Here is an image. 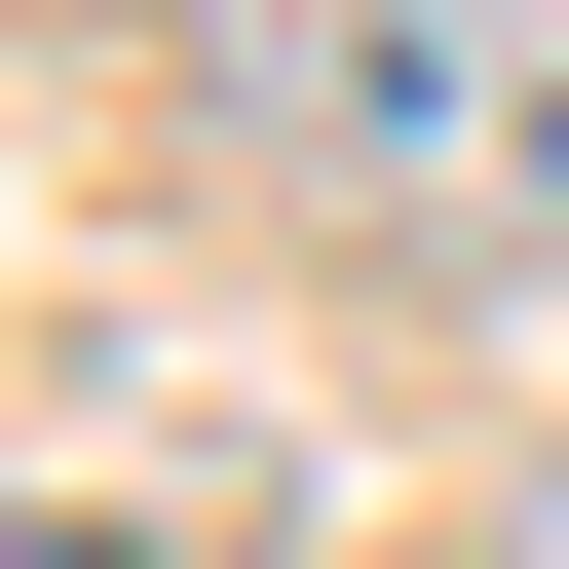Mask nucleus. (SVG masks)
<instances>
[{
  "label": "nucleus",
  "mask_w": 569,
  "mask_h": 569,
  "mask_svg": "<svg viewBox=\"0 0 569 569\" xmlns=\"http://www.w3.org/2000/svg\"><path fill=\"white\" fill-rule=\"evenodd\" d=\"M569 114V0H190V152L266 190H456Z\"/></svg>",
  "instance_id": "obj_1"
},
{
  "label": "nucleus",
  "mask_w": 569,
  "mask_h": 569,
  "mask_svg": "<svg viewBox=\"0 0 569 569\" xmlns=\"http://www.w3.org/2000/svg\"><path fill=\"white\" fill-rule=\"evenodd\" d=\"M0 569H152V531H77V493H0Z\"/></svg>",
  "instance_id": "obj_2"
},
{
  "label": "nucleus",
  "mask_w": 569,
  "mask_h": 569,
  "mask_svg": "<svg viewBox=\"0 0 569 569\" xmlns=\"http://www.w3.org/2000/svg\"><path fill=\"white\" fill-rule=\"evenodd\" d=\"M493 569H569V456H531V531H493Z\"/></svg>",
  "instance_id": "obj_3"
}]
</instances>
